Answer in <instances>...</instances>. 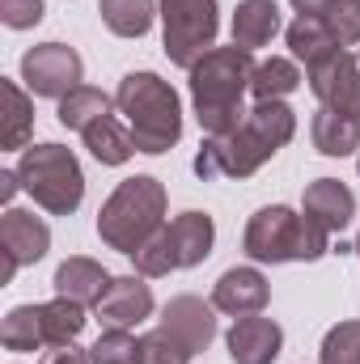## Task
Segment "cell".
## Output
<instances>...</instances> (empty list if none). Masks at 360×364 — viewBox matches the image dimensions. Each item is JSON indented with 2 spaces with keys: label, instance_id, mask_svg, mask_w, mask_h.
<instances>
[{
  "label": "cell",
  "instance_id": "cell-1",
  "mask_svg": "<svg viewBox=\"0 0 360 364\" xmlns=\"http://www.w3.org/2000/svg\"><path fill=\"white\" fill-rule=\"evenodd\" d=\"M292 136H297V114L284 102H255V110H246V119L233 132L208 136L199 144L195 174L203 182L208 178H250Z\"/></svg>",
  "mask_w": 360,
  "mask_h": 364
},
{
  "label": "cell",
  "instance_id": "cell-2",
  "mask_svg": "<svg viewBox=\"0 0 360 364\" xmlns=\"http://www.w3.org/2000/svg\"><path fill=\"white\" fill-rule=\"evenodd\" d=\"M255 68L259 64L246 47H212L208 55H199L186 68L191 106H195V119L208 136H225L246 119L242 93L250 90Z\"/></svg>",
  "mask_w": 360,
  "mask_h": 364
},
{
  "label": "cell",
  "instance_id": "cell-3",
  "mask_svg": "<svg viewBox=\"0 0 360 364\" xmlns=\"http://www.w3.org/2000/svg\"><path fill=\"white\" fill-rule=\"evenodd\" d=\"M115 106L127 119V132L136 140V153L162 157L182 136V102L170 81L157 73H127L115 90Z\"/></svg>",
  "mask_w": 360,
  "mask_h": 364
},
{
  "label": "cell",
  "instance_id": "cell-4",
  "mask_svg": "<svg viewBox=\"0 0 360 364\" xmlns=\"http://www.w3.org/2000/svg\"><path fill=\"white\" fill-rule=\"evenodd\" d=\"M166 203H170V195L153 174L123 178L110 191V199L102 203V212H97V237L110 250L132 259L166 225Z\"/></svg>",
  "mask_w": 360,
  "mask_h": 364
},
{
  "label": "cell",
  "instance_id": "cell-5",
  "mask_svg": "<svg viewBox=\"0 0 360 364\" xmlns=\"http://www.w3.org/2000/svg\"><path fill=\"white\" fill-rule=\"evenodd\" d=\"M242 250L255 263H318L322 255H331V233L314 225L305 212L268 203L246 220Z\"/></svg>",
  "mask_w": 360,
  "mask_h": 364
},
{
  "label": "cell",
  "instance_id": "cell-6",
  "mask_svg": "<svg viewBox=\"0 0 360 364\" xmlns=\"http://www.w3.org/2000/svg\"><path fill=\"white\" fill-rule=\"evenodd\" d=\"M21 191L51 216H73L85 199V174L73 149L64 144H30L17 157Z\"/></svg>",
  "mask_w": 360,
  "mask_h": 364
},
{
  "label": "cell",
  "instance_id": "cell-7",
  "mask_svg": "<svg viewBox=\"0 0 360 364\" xmlns=\"http://www.w3.org/2000/svg\"><path fill=\"white\" fill-rule=\"evenodd\" d=\"M221 4L216 0H162V43L170 64L191 68L199 55L216 47Z\"/></svg>",
  "mask_w": 360,
  "mask_h": 364
},
{
  "label": "cell",
  "instance_id": "cell-8",
  "mask_svg": "<svg viewBox=\"0 0 360 364\" xmlns=\"http://www.w3.org/2000/svg\"><path fill=\"white\" fill-rule=\"evenodd\" d=\"M81 55L68 43H38L21 55V81L34 97H64L81 85Z\"/></svg>",
  "mask_w": 360,
  "mask_h": 364
},
{
  "label": "cell",
  "instance_id": "cell-9",
  "mask_svg": "<svg viewBox=\"0 0 360 364\" xmlns=\"http://www.w3.org/2000/svg\"><path fill=\"white\" fill-rule=\"evenodd\" d=\"M47 250H51V229H47L43 216L21 212V208H9V212L0 216V259H4L0 284H9L21 267L38 263Z\"/></svg>",
  "mask_w": 360,
  "mask_h": 364
},
{
  "label": "cell",
  "instance_id": "cell-10",
  "mask_svg": "<svg viewBox=\"0 0 360 364\" xmlns=\"http://www.w3.org/2000/svg\"><path fill=\"white\" fill-rule=\"evenodd\" d=\"M162 331L174 335L191 356H199V352H208L212 339H216V305L203 301V296H191V292L170 296V301L162 305Z\"/></svg>",
  "mask_w": 360,
  "mask_h": 364
},
{
  "label": "cell",
  "instance_id": "cell-11",
  "mask_svg": "<svg viewBox=\"0 0 360 364\" xmlns=\"http://www.w3.org/2000/svg\"><path fill=\"white\" fill-rule=\"evenodd\" d=\"M309 93L339 114L360 119V51H339L322 68L309 73Z\"/></svg>",
  "mask_w": 360,
  "mask_h": 364
},
{
  "label": "cell",
  "instance_id": "cell-12",
  "mask_svg": "<svg viewBox=\"0 0 360 364\" xmlns=\"http://www.w3.org/2000/svg\"><path fill=\"white\" fill-rule=\"evenodd\" d=\"M93 309H97V318H102L106 326L132 331V326H140L144 318H153V288L144 284L140 272L115 275L110 288H106V296H102Z\"/></svg>",
  "mask_w": 360,
  "mask_h": 364
},
{
  "label": "cell",
  "instance_id": "cell-13",
  "mask_svg": "<svg viewBox=\"0 0 360 364\" xmlns=\"http://www.w3.org/2000/svg\"><path fill=\"white\" fill-rule=\"evenodd\" d=\"M225 348H229L233 364H275L284 352V331L263 314H246L229 326Z\"/></svg>",
  "mask_w": 360,
  "mask_h": 364
},
{
  "label": "cell",
  "instance_id": "cell-14",
  "mask_svg": "<svg viewBox=\"0 0 360 364\" xmlns=\"http://www.w3.org/2000/svg\"><path fill=\"white\" fill-rule=\"evenodd\" d=\"M271 301L268 275L259 267H229L212 284V305L229 318H246V314H263Z\"/></svg>",
  "mask_w": 360,
  "mask_h": 364
},
{
  "label": "cell",
  "instance_id": "cell-15",
  "mask_svg": "<svg viewBox=\"0 0 360 364\" xmlns=\"http://www.w3.org/2000/svg\"><path fill=\"white\" fill-rule=\"evenodd\" d=\"M301 212H305L314 225H322L327 233H339V229H348L352 216H356V195H352L339 178H318V182L305 186Z\"/></svg>",
  "mask_w": 360,
  "mask_h": 364
},
{
  "label": "cell",
  "instance_id": "cell-16",
  "mask_svg": "<svg viewBox=\"0 0 360 364\" xmlns=\"http://www.w3.org/2000/svg\"><path fill=\"white\" fill-rule=\"evenodd\" d=\"M166 237H170V255H174V267L191 272L199 267L208 255H212V242H216V225L208 212H182L166 225Z\"/></svg>",
  "mask_w": 360,
  "mask_h": 364
},
{
  "label": "cell",
  "instance_id": "cell-17",
  "mask_svg": "<svg viewBox=\"0 0 360 364\" xmlns=\"http://www.w3.org/2000/svg\"><path fill=\"white\" fill-rule=\"evenodd\" d=\"M110 279L115 275L106 272L97 259H85V255H73V259H64L60 267H55V296H68V301H77V305H97L102 296H106V288H110Z\"/></svg>",
  "mask_w": 360,
  "mask_h": 364
},
{
  "label": "cell",
  "instance_id": "cell-18",
  "mask_svg": "<svg viewBox=\"0 0 360 364\" xmlns=\"http://www.w3.org/2000/svg\"><path fill=\"white\" fill-rule=\"evenodd\" d=\"M284 38H288L292 60H301V64H305V73L322 68L327 60H335V55L344 51V47L335 43V34L327 30V21H322V17H301V13H297V21L284 30Z\"/></svg>",
  "mask_w": 360,
  "mask_h": 364
},
{
  "label": "cell",
  "instance_id": "cell-19",
  "mask_svg": "<svg viewBox=\"0 0 360 364\" xmlns=\"http://www.w3.org/2000/svg\"><path fill=\"white\" fill-rule=\"evenodd\" d=\"M229 30H233V47H246V51L268 47L280 34V4L275 0H238Z\"/></svg>",
  "mask_w": 360,
  "mask_h": 364
},
{
  "label": "cell",
  "instance_id": "cell-20",
  "mask_svg": "<svg viewBox=\"0 0 360 364\" xmlns=\"http://www.w3.org/2000/svg\"><path fill=\"white\" fill-rule=\"evenodd\" d=\"M309 136H314V149L322 157H352L360 149V119L322 106L314 114V123H309Z\"/></svg>",
  "mask_w": 360,
  "mask_h": 364
},
{
  "label": "cell",
  "instance_id": "cell-21",
  "mask_svg": "<svg viewBox=\"0 0 360 364\" xmlns=\"http://www.w3.org/2000/svg\"><path fill=\"white\" fill-rule=\"evenodd\" d=\"M81 140H85V149H90V157L97 166H123V161H132V153H136L132 132H127L115 114L90 123V127L81 132Z\"/></svg>",
  "mask_w": 360,
  "mask_h": 364
},
{
  "label": "cell",
  "instance_id": "cell-22",
  "mask_svg": "<svg viewBox=\"0 0 360 364\" xmlns=\"http://www.w3.org/2000/svg\"><path fill=\"white\" fill-rule=\"evenodd\" d=\"M0 97H4V123H0V144L4 149H30V132H34V102L17 81L0 77Z\"/></svg>",
  "mask_w": 360,
  "mask_h": 364
},
{
  "label": "cell",
  "instance_id": "cell-23",
  "mask_svg": "<svg viewBox=\"0 0 360 364\" xmlns=\"http://www.w3.org/2000/svg\"><path fill=\"white\" fill-rule=\"evenodd\" d=\"M97 13H102V26L110 34H119V38H144L153 30L157 4L153 0H102Z\"/></svg>",
  "mask_w": 360,
  "mask_h": 364
},
{
  "label": "cell",
  "instance_id": "cell-24",
  "mask_svg": "<svg viewBox=\"0 0 360 364\" xmlns=\"http://www.w3.org/2000/svg\"><path fill=\"white\" fill-rule=\"evenodd\" d=\"M0 343L9 352H38V348H47L43 305H13L4 314V326H0Z\"/></svg>",
  "mask_w": 360,
  "mask_h": 364
},
{
  "label": "cell",
  "instance_id": "cell-25",
  "mask_svg": "<svg viewBox=\"0 0 360 364\" xmlns=\"http://www.w3.org/2000/svg\"><path fill=\"white\" fill-rule=\"evenodd\" d=\"M60 127H68V132H85L90 123L97 119H106L110 114V97L102 90H93V85H77L73 93H64L60 97Z\"/></svg>",
  "mask_w": 360,
  "mask_h": 364
},
{
  "label": "cell",
  "instance_id": "cell-26",
  "mask_svg": "<svg viewBox=\"0 0 360 364\" xmlns=\"http://www.w3.org/2000/svg\"><path fill=\"white\" fill-rule=\"evenodd\" d=\"M297 90H301V68H297L292 60L271 55V60H263V64L255 68L250 93H255L259 102H284L288 93H297Z\"/></svg>",
  "mask_w": 360,
  "mask_h": 364
},
{
  "label": "cell",
  "instance_id": "cell-27",
  "mask_svg": "<svg viewBox=\"0 0 360 364\" xmlns=\"http://www.w3.org/2000/svg\"><path fill=\"white\" fill-rule=\"evenodd\" d=\"M43 331H47V348H60V343H77V335L85 331V305L68 301V296H55L43 305Z\"/></svg>",
  "mask_w": 360,
  "mask_h": 364
},
{
  "label": "cell",
  "instance_id": "cell-28",
  "mask_svg": "<svg viewBox=\"0 0 360 364\" xmlns=\"http://www.w3.org/2000/svg\"><path fill=\"white\" fill-rule=\"evenodd\" d=\"M90 360L93 364H140V339L132 331L110 326V331L97 335V343L90 348Z\"/></svg>",
  "mask_w": 360,
  "mask_h": 364
},
{
  "label": "cell",
  "instance_id": "cell-29",
  "mask_svg": "<svg viewBox=\"0 0 360 364\" xmlns=\"http://www.w3.org/2000/svg\"><path fill=\"white\" fill-rule=\"evenodd\" d=\"M322 364H360V322H339L322 339Z\"/></svg>",
  "mask_w": 360,
  "mask_h": 364
},
{
  "label": "cell",
  "instance_id": "cell-30",
  "mask_svg": "<svg viewBox=\"0 0 360 364\" xmlns=\"http://www.w3.org/2000/svg\"><path fill=\"white\" fill-rule=\"evenodd\" d=\"M327 21V30L335 34L339 47H356L360 43V0H335L327 13H318Z\"/></svg>",
  "mask_w": 360,
  "mask_h": 364
},
{
  "label": "cell",
  "instance_id": "cell-31",
  "mask_svg": "<svg viewBox=\"0 0 360 364\" xmlns=\"http://www.w3.org/2000/svg\"><path fill=\"white\" fill-rule=\"evenodd\" d=\"M140 364H191V352L182 348L174 335H166L157 326V331H149L140 339Z\"/></svg>",
  "mask_w": 360,
  "mask_h": 364
},
{
  "label": "cell",
  "instance_id": "cell-32",
  "mask_svg": "<svg viewBox=\"0 0 360 364\" xmlns=\"http://www.w3.org/2000/svg\"><path fill=\"white\" fill-rule=\"evenodd\" d=\"M43 9H47L43 0H0V21L9 30H30L43 21Z\"/></svg>",
  "mask_w": 360,
  "mask_h": 364
},
{
  "label": "cell",
  "instance_id": "cell-33",
  "mask_svg": "<svg viewBox=\"0 0 360 364\" xmlns=\"http://www.w3.org/2000/svg\"><path fill=\"white\" fill-rule=\"evenodd\" d=\"M43 364H93V360H90L85 348H77V343H60V348H51V352L43 356Z\"/></svg>",
  "mask_w": 360,
  "mask_h": 364
},
{
  "label": "cell",
  "instance_id": "cell-34",
  "mask_svg": "<svg viewBox=\"0 0 360 364\" xmlns=\"http://www.w3.org/2000/svg\"><path fill=\"white\" fill-rule=\"evenodd\" d=\"M288 4H292V9H297L301 17H318V13H327V9H331L335 0H288Z\"/></svg>",
  "mask_w": 360,
  "mask_h": 364
},
{
  "label": "cell",
  "instance_id": "cell-35",
  "mask_svg": "<svg viewBox=\"0 0 360 364\" xmlns=\"http://www.w3.org/2000/svg\"><path fill=\"white\" fill-rule=\"evenodd\" d=\"M17 191H21V178H17V170H0V199L9 203Z\"/></svg>",
  "mask_w": 360,
  "mask_h": 364
},
{
  "label": "cell",
  "instance_id": "cell-36",
  "mask_svg": "<svg viewBox=\"0 0 360 364\" xmlns=\"http://www.w3.org/2000/svg\"><path fill=\"white\" fill-rule=\"evenodd\" d=\"M352 255H356V259H360V233H356V242H352Z\"/></svg>",
  "mask_w": 360,
  "mask_h": 364
},
{
  "label": "cell",
  "instance_id": "cell-37",
  "mask_svg": "<svg viewBox=\"0 0 360 364\" xmlns=\"http://www.w3.org/2000/svg\"><path fill=\"white\" fill-rule=\"evenodd\" d=\"M356 170H360V161H356Z\"/></svg>",
  "mask_w": 360,
  "mask_h": 364
}]
</instances>
